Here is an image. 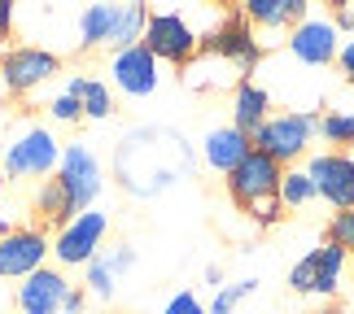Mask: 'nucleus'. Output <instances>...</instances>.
Returning a JSON list of instances; mask_svg holds the SVG:
<instances>
[{
    "label": "nucleus",
    "instance_id": "4be33fe9",
    "mask_svg": "<svg viewBox=\"0 0 354 314\" xmlns=\"http://www.w3.org/2000/svg\"><path fill=\"white\" fill-rule=\"evenodd\" d=\"M35 214L48 218L57 231L75 218V206H71V197H66V188H62L57 175H53V179H39V188H35Z\"/></svg>",
    "mask_w": 354,
    "mask_h": 314
},
{
    "label": "nucleus",
    "instance_id": "2eb2a0df",
    "mask_svg": "<svg viewBox=\"0 0 354 314\" xmlns=\"http://www.w3.org/2000/svg\"><path fill=\"white\" fill-rule=\"evenodd\" d=\"M337 48H342V31L324 13H310V18H302L289 31V52L302 66H328V61H337Z\"/></svg>",
    "mask_w": 354,
    "mask_h": 314
},
{
    "label": "nucleus",
    "instance_id": "f704fd0d",
    "mask_svg": "<svg viewBox=\"0 0 354 314\" xmlns=\"http://www.w3.org/2000/svg\"><path fill=\"white\" fill-rule=\"evenodd\" d=\"M84 302H88L84 284H75V288H71V297H66V310H71V314H84Z\"/></svg>",
    "mask_w": 354,
    "mask_h": 314
},
{
    "label": "nucleus",
    "instance_id": "4468645a",
    "mask_svg": "<svg viewBox=\"0 0 354 314\" xmlns=\"http://www.w3.org/2000/svg\"><path fill=\"white\" fill-rule=\"evenodd\" d=\"M306 175L315 179V197L342 214L354 210V153H315L306 161Z\"/></svg>",
    "mask_w": 354,
    "mask_h": 314
},
{
    "label": "nucleus",
    "instance_id": "9b49d317",
    "mask_svg": "<svg viewBox=\"0 0 354 314\" xmlns=\"http://www.w3.org/2000/svg\"><path fill=\"white\" fill-rule=\"evenodd\" d=\"M280 179H284V166H280L276 157H267V153H258V148H254V153L245 157L223 184H227V197L250 214L258 201H267V197L280 193Z\"/></svg>",
    "mask_w": 354,
    "mask_h": 314
},
{
    "label": "nucleus",
    "instance_id": "aec40b11",
    "mask_svg": "<svg viewBox=\"0 0 354 314\" xmlns=\"http://www.w3.org/2000/svg\"><path fill=\"white\" fill-rule=\"evenodd\" d=\"M184 84L193 88V92H219V88H236V84H245V75L236 70V66L210 57V52H197V57L184 66Z\"/></svg>",
    "mask_w": 354,
    "mask_h": 314
},
{
    "label": "nucleus",
    "instance_id": "f03ea898",
    "mask_svg": "<svg viewBox=\"0 0 354 314\" xmlns=\"http://www.w3.org/2000/svg\"><path fill=\"white\" fill-rule=\"evenodd\" d=\"M145 22H149V9L136 5V0L131 5H88L75 18V44L122 52L145 39Z\"/></svg>",
    "mask_w": 354,
    "mask_h": 314
},
{
    "label": "nucleus",
    "instance_id": "9d476101",
    "mask_svg": "<svg viewBox=\"0 0 354 314\" xmlns=\"http://www.w3.org/2000/svg\"><path fill=\"white\" fill-rule=\"evenodd\" d=\"M57 70H62V57L53 48H39V44H18V48H9L5 57H0V84H5L13 97L35 92Z\"/></svg>",
    "mask_w": 354,
    "mask_h": 314
},
{
    "label": "nucleus",
    "instance_id": "0eeeda50",
    "mask_svg": "<svg viewBox=\"0 0 354 314\" xmlns=\"http://www.w3.org/2000/svg\"><path fill=\"white\" fill-rule=\"evenodd\" d=\"M346 266H350V253L324 240L319 249H310L306 257H297L289 266V288L297 297H324V302H333L346 284Z\"/></svg>",
    "mask_w": 354,
    "mask_h": 314
},
{
    "label": "nucleus",
    "instance_id": "e433bc0d",
    "mask_svg": "<svg viewBox=\"0 0 354 314\" xmlns=\"http://www.w3.org/2000/svg\"><path fill=\"white\" fill-rule=\"evenodd\" d=\"M319 314H346V310H342V306H324Z\"/></svg>",
    "mask_w": 354,
    "mask_h": 314
},
{
    "label": "nucleus",
    "instance_id": "f257e3e1",
    "mask_svg": "<svg viewBox=\"0 0 354 314\" xmlns=\"http://www.w3.org/2000/svg\"><path fill=\"white\" fill-rule=\"evenodd\" d=\"M114 170L127 197L153 201L193 175V144L175 127H131L114 148Z\"/></svg>",
    "mask_w": 354,
    "mask_h": 314
},
{
    "label": "nucleus",
    "instance_id": "7ed1b4c3",
    "mask_svg": "<svg viewBox=\"0 0 354 314\" xmlns=\"http://www.w3.org/2000/svg\"><path fill=\"white\" fill-rule=\"evenodd\" d=\"M315 135H319V118L310 114V109H284V114H271L250 140H254L258 153L276 157L280 166H293Z\"/></svg>",
    "mask_w": 354,
    "mask_h": 314
},
{
    "label": "nucleus",
    "instance_id": "6ab92c4d",
    "mask_svg": "<svg viewBox=\"0 0 354 314\" xmlns=\"http://www.w3.org/2000/svg\"><path fill=\"white\" fill-rule=\"evenodd\" d=\"M267 118H271V92L258 88L254 79L236 84V92H232V127L245 131V135H254Z\"/></svg>",
    "mask_w": 354,
    "mask_h": 314
},
{
    "label": "nucleus",
    "instance_id": "7c9ffc66",
    "mask_svg": "<svg viewBox=\"0 0 354 314\" xmlns=\"http://www.w3.org/2000/svg\"><path fill=\"white\" fill-rule=\"evenodd\" d=\"M162 314H206V302H201L197 293H175L167 306H162Z\"/></svg>",
    "mask_w": 354,
    "mask_h": 314
},
{
    "label": "nucleus",
    "instance_id": "20e7f679",
    "mask_svg": "<svg viewBox=\"0 0 354 314\" xmlns=\"http://www.w3.org/2000/svg\"><path fill=\"white\" fill-rule=\"evenodd\" d=\"M140 44L167 66H188L201 52V31L193 26V18L180 9H153L145 22V39Z\"/></svg>",
    "mask_w": 354,
    "mask_h": 314
},
{
    "label": "nucleus",
    "instance_id": "a878e982",
    "mask_svg": "<svg viewBox=\"0 0 354 314\" xmlns=\"http://www.w3.org/2000/svg\"><path fill=\"white\" fill-rule=\"evenodd\" d=\"M258 288V279H236V284H223L219 293H214V302L206 306V314H236V306L245 302Z\"/></svg>",
    "mask_w": 354,
    "mask_h": 314
},
{
    "label": "nucleus",
    "instance_id": "f3484780",
    "mask_svg": "<svg viewBox=\"0 0 354 314\" xmlns=\"http://www.w3.org/2000/svg\"><path fill=\"white\" fill-rule=\"evenodd\" d=\"M250 153H254V140H250L245 131H236L232 122H227V127L206 131V140H201V161H206L210 170H219L223 179H227V175H232Z\"/></svg>",
    "mask_w": 354,
    "mask_h": 314
},
{
    "label": "nucleus",
    "instance_id": "2f4dec72",
    "mask_svg": "<svg viewBox=\"0 0 354 314\" xmlns=\"http://www.w3.org/2000/svg\"><path fill=\"white\" fill-rule=\"evenodd\" d=\"M13 22H18V9H13V0H0V44L13 35Z\"/></svg>",
    "mask_w": 354,
    "mask_h": 314
},
{
    "label": "nucleus",
    "instance_id": "c756f323",
    "mask_svg": "<svg viewBox=\"0 0 354 314\" xmlns=\"http://www.w3.org/2000/svg\"><path fill=\"white\" fill-rule=\"evenodd\" d=\"M250 218L258 227H276L280 218H284V206H280V197H267V201H258V206L250 210Z\"/></svg>",
    "mask_w": 354,
    "mask_h": 314
},
{
    "label": "nucleus",
    "instance_id": "58836bf2",
    "mask_svg": "<svg viewBox=\"0 0 354 314\" xmlns=\"http://www.w3.org/2000/svg\"><path fill=\"white\" fill-rule=\"evenodd\" d=\"M350 88H354V75H350Z\"/></svg>",
    "mask_w": 354,
    "mask_h": 314
},
{
    "label": "nucleus",
    "instance_id": "ddd939ff",
    "mask_svg": "<svg viewBox=\"0 0 354 314\" xmlns=\"http://www.w3.org/2000/svg\"><path fill=\"white\" fill-rule=\"evenodd\" d=\"M110 79H114V88L122 97L145 101V97H153L162 88V61L145 44H131V48H122V52L110 57Z\"/></svg>",
    "mask_w": 354,
    "mask_h": 314
},
{
    "label": "nucleus",
    "instance_id": "423d86ee",
    "mask_svg": "<svg viewBox=\"0 0 354 314\" xmlns=\"http://www.w3.org/2000/svg\"><path fill=\"white\" fill-rule=\"evenodd\" d=\"M62 148L66 144L48 127H26L22 135H13V140L5 144L0 166H5L9 179H44V175H57Z\"/></svg>",
    "mask_w": 354,
    "mask_h": 314
},
{
    "label": "nucleus",
    "instance_id": "1a4fd4ad",
    "mask_svg": "<svg viewBox=\"0 0 354 314\" xmlns=\"http://www.w3.org/2000/svg\"><path fill=\"white\" fill-rule=\"evenodd\" d=\"M53 240L44 227H13L0 236V279H31L48 266Z\"/></svg>",
    "mask_w": 354,
    "mask_h": 314
},
{
    "label": "nucleus",
    "instance_id": "cd10ccee",
    "mask_svg": "<svg viewBox=\"0 0 354 314\" xmlns=\"http://www.w3.org/2000/svg\"><path fill=\"white\" fill-rule=\"evenodd\" d=\"M48 114H53V122H79L84 109H79V101L71 97V92H57V97L48 101Z\"/></svg>",
    "mask_w": 354,
    "mask_h": 314
},
{
    "label": "nucleus",
    "instance_id": "a211bd4d",
    "mask_svg": "<svg viewBox=\"0 0 354 314\" xmlns=\"http://www.w3.org/2000/svg\"><path fill=\"white\" fill-rule=\"evenodd\" d=\"M241 13L250 18L254 31H258V26H263V31H280V26H289V31H293L302 18H310V5H306V0H245Z\"/></svg>",
    "mask_w": 354,
    "mask_h": 314
},
{
    "label": "nucleus",
    "instance_id": "f8f14e48",
    "mask_svg": "<svg viewBox=\"0 0 354 314\" xmlns=\"http://www.w3.org/2000/svg\"><path fill=\"white\" fill-rule=\"evenodd\" d=\"M57 179H62V188H66V197H71L75 214L92 210V201H97V197H101V188H105L101 161H97V153H92L88 144H66V148H62Z\"/></svg>",
    "mask_w": 354,
    "mask_h": 314
},
{
    "label": "nucleus",
    "instance_id": "c9c22d12",
    "mask_svg": "<svg viewBox=\"0 0 354 314\" xmlns=\"http://www.w3.org/2000/svg\"><path fill=\"white\" fill-rule=\"evenodd\" d=\"M206 284H214V288H223V271H219V266H206Z\"/></svg>",
    "mask_w": 354,
    "mask_h": 314
},
{
    "label": "nucleus",
    "instance_id": "ea45409f",
    "mask_svg": "<svg viewBox=\"0 0 354 314\" xmlns=\"http://www.w3.org/2000/svg\"><path fill=\"white\" fill-rule=\"evenodd\" d=\"M62 314H71V310H62Z\"/></svg>",
    "mask_w": 354,
    "mask_h": 314
},
{
    "label": "nucleus",
    "instance_id": "bb28decb",
    "mask_svg": "<svg viewBox=\"0 0 354 314\" xmlns=\"http://www.w3.org/2000/svg\"><path fill=\"white\" fill-rule=\"evenodd\" d=\"M328 244H337V249H346L354 257V210H342L328 218Z\"/></svg>",
    "mask_w": 354,
    "mask_h": 314
},
{
    "label": "nucleus",
    "instance_id": "473e14b6",
    "mask_svg": "<svg viewBox=\"0 0 354 314\" xmlns=\"http://www.w3.org/2000/svg\"><path fill=\"white\" fill-rule=\"evenodd\" d=\"M337 66L346 70V79L354 75V39H342V48H337Z\"/></svg>",
    "mask_w": 354,
    "mask_h": 314
},
{
    "label": "nucleus",
    "instance_id": "4c0bfd02",
    "mask_svg": "<svg viewBox=\"0 0 354 314\" xmlns=\"http://www.w3.org/2000/svg\"><path fill=\"white\" fill-rule=\"evenodd\" d=\"M0 157H5V140H0Z\"/></svg>",
    "mask_w": 354,
    "mask_h": 314
},
{
    "label": "nucleus",
    "instance_id": "39448f33",
    "mask_svg": "<svg viewBox=\"0 0 354 314\" xmlns=\"http://www.w3.org/2000/svg\"><path fill=\"white\" fill-rule=\"evenodd\" d=\"M201 52H210V57H219L227 66H236L241 75H250L258 61H263V44H258V31L250 26L241 9H227L219 13V22L210 26L206 35H201Z\"/></svg>",
    "mask_w": 354,
    "mask_h": 314
},
{
    "label": "nucleus",
    "instance_id": "412c9836",
    "mask_svg": "<svg viewBox=\"0 0 354 314\" xmlns=\"http://www.w3.org/2000/svg\"><path fill=\"white\" fill-rule=\"evenodd\" d=\"M66 92H71V97L79 101V109H84V118H92V122H105V118L114 114V92H110V84H105V79L75 75Z\"/></svg>",
    "mask_w": 354,
    "mask_h": 314
},
{
    "label": "nucleus",
    "instance_id": "5701e85b",
    "mask_svg": "<svg viewBox=\"0 0 354 314\" xmlns=\"http://www.w3.org/2000/svg\"><path fill=\"white\" fill-rule=\"evenodd\" d=\"M280 206L284 210H302L315 201V179L306 175V166H284V179H280Z\"/></svg>",
    "mask_w": 354,
    "mask_h": 314
},
{
    "label": "nucleus",
    "instance_id": "b1692460",
    "mask_svg": "<svg viewBox=\"0 0 354 314\" xmlns=\"http://www.w3.org/2000/svg\"><path fill=\"white\" fill-rule=\"evenodd\" d=\"M319 135L333 144V153H350V144H354V114H350V109H328V114L319 118Z\"/></svg>",
    "mask_w": 354,
    "mask_h": 314
},
{
    "label": "nucleus",
    "instance_id": "c85d7f7f",
    "mask_svg": "<svg viewBox=\"0 0 354 314\" xmlns=\"http://www.w3.org/2000/svg\"><path fill=\"white\" fill-rule=\"evenodd\" d=\"M101 262H105V266L114 271V279H122V275H127V271L136 266V249H131V244H118V249L101 253Z\"/></svg>",
    "mask_w": 354,
    "mask_h": 314
},
{
    "label": "nucleus",
    "instance_id": "6e6552de",
    "mask_svg": "<svg viewBox=\"0 0 354 314\" xmlns=\"http://www.w3.org/2000/svg\"><path fill=\"white\" fill-rule=\"evenodd\" d=\"M105 231H110V218H105L101 210L75 214L71 223L53 236V257H57V266H88L92 257L101 253Z\"/></svg>",
    "mask_w": 354,
    "mask_h": 314
},
{
    "label": "nucleus",
    "instance_id": "dca6fc26",
    "mask_svg": "<svg viewBox=\"0 0 354 314\" xmlns=\"http://www.w3.org/2000/svg\"><path fill=\"white\" fill-rule=\"evenodd\" d=\"M71 288H75V284L66 279L57 266L35 271L31 279L18 284V314H62Z\"/></svg>",
    "mask_w": 354,
    "mask_h": 314
},
{
    "label": "nucleus",
    "instance_id": "72a5a7b5",
    "mask_svg": "<svg viewBox=\"0 0 354 314\" xmlns=\"http://www.w3.org/2000/svg\"><path fill=\"white\" fill-rule=\"evenodd\" d=\"M333 22H337V31H354V9L350 5H337L333 9Z\"/></svg>",
    "mask_w": 354,
    "mask_h": 314
},
{
    "label": "nucleus",
    "instance_id": "393cba45",
    "mask_svg": "<svg viewBox=\"0 0 354 314\" xmlns=\"http://www.w3.org/2000/svg\"><path fill=\"white\" fill-rule=\"evenodd\" d=\"M114 284H118V279H114V271L105 266V262H101V253H97V257H92V262L84 266V293H88V297H97V302H110V297H114Z\"/></svg>",
    "mask_w": 354,
    "mask_h": 314
}]
</instances>
